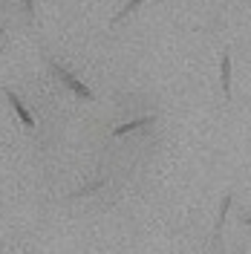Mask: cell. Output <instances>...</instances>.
Segmentation results:
<instances>
[{"label": "cell", "instance_id": "1", "mask_svg": "<svg viewBox=\"0 0 251 254\" xmlns=\"http://www.w3.org/2000/svg\"><path fill=\"white\" fill-rule=\"evenodd\" d=\"M49 69L58 75V81H61V84H63V87H66V90H69L72 95H78V98H84V101H93V90H90L84 81L75 78V75H72L66 66H61L58 61H49Z\"/></svg>", "mask_w": 251, "mask_h": 254}, {"label": "cell", "instance_id": "2", "mask_svg": "<svg viewBox=\"0 0 251 254\" xmlns=\"http://www.w3.org/2000/svg\"><path fill=\"white\" fill-rule=\"evenodd\" d=\"M3 95L9 98V104H12V110L17 113V119L23 122V127H26V130H32V127H35V119H32V113L26 110V104H23V101H20V98H17L9 87H3Z\"/></svg>", "mask_w": 251, "mask_h": 254}, {"label": "cell", "instance_id": "3", "mask_svg": "<svg viewBox=\"0 0 251 254\" xmlns=\"http://www.w3.org/2000/svg\"><path fill=\"white\" fill-rule=\"evenodd\" d=\"M220 81H222V95H225V98H231V52H222Z\"/></svg>", "mask_w": 251, "mask_h": 254}, {"label": "cell", "instance_id": "4", "mask_svg": "<svg viewBox=\"0 0 251 254\" xmlns=\"http://www.w3.org/2000/svg\"><path fill=\"white\" fill-rule=\"evenodd\" d=\"M153 122H156L153 116H141V119H136V122H127V125H119L116 130H113V136H127V133H133V130H139V127L153 125Z\"/></svg>", "mask_w": 251, "mask_h": 254}, {"label": "cell", "instance_id": "5", "mask_svg": "<svg viewBox=\"0 0 251 254\" xmlns=\"http://www.w3.org/2000/svg\"><path fill=\"white\" fill-rule=\"evenodd\" d=\"M234 202V196L231 193H225V199H222L220 205V217H217V231H214V243H220V234H222V222H225V214H228V208Z\"/></svg>", "mask_w": 251, "mask_h": 254}, {"label": "cell", "instance_id": "6", "mask_svg": "<svg viewBox=\"0 0 251 254\" xmlns=\"http://www.w3.org/2000/svg\"><path fill=\"white\" fill-rule=\"evenodd\" d=\"M141 3H144V0H130V3H127V6H125V9H122V12H116V15H113L110 26H119V23H122V20H125L127 15H133V12H136V9H139Z\"/></svg>", "mask_w": 251, "mask_h": 254}, {"label": "cell", "instance_id": "7", "mask_svg": "<svg viewBox=\"0 0 251 254\" xmlns=\"http://www.w3.org/2000/svg\"><path fill=\"white\" fill-rule=\"evenodd\" d=\"M23 3V12H26V20L35 23V0H20Z\"/></svg>", "mask_w": 251, "mask_h": 254}, {"label": "cell", "instance_id": "8", "mask_svg": "<svg viewBox=\"0 0 251 254\" xmlns=\"http://www.w3.org/2000/svg\"><path fill=\"white\" fill-rule=\"evenodd\" d=\"M243 222H246V225L251 228V217H249V214H243Z\"/></svg>", "mask_w": 251, "mask_h": 254}, {"label": "cell", "instance_id": "9", "mask_svg": "<svg viewBox=\"0 0 251 254\" xmlns=\"http://www.w3.org/2000/svg\"><path fill=\"white\" fill-rule=\"evenodd\" d=\"M0 38H3V29H0Z\"/></svg>", "mask_w": 251, "mask_h": 254}]
</instances>
